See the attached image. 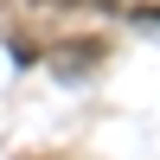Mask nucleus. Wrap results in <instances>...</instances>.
Instances as JSON below:
<instances>
[{"label":"nucleus","instance_id":"obj_1","mask_svg":"<svg viewBox=\"0 0 160 160\" xmlns=\"http://www.w3.org/2000/svg\"><path fill=\"white\" fill-rule=\"evenodd\" d=\"M102 58V45H96V38H71V45H51V71H58V77H90V64H96Z\"/></svg>","mask_w":160,"mask_h":160},{"label":"nucleus","instance_id":"obj_2","mask_svg":"<svg viewBox=\"0 0 160 160\" xmlns=\"http://www.w3.org/2000/svg\"><path fill=\"white\" fill-rule=\"evenodd\" d=\"M135 19H148V26H160V7H148V13H135Z\"/></svg>","mask_w":160,"mask_h":160},{"label":"nucleus","instance_id":"obj_3","mask_svg":"<svg viewBox=\"0 0 160 160\" xmlns=\"http://www.w3.org/2000/svg\"><path fill=\"white\" fill-rule=\"evenodd\" d=\"M45 7H71V0H45Z\"/></svg>","mask_w":160,"mask_h":160}]
</instances>
